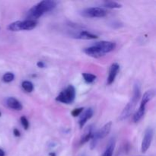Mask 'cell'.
<instances>
[{
	"instance_id": "30bf717a",
	"label": "cell",
	"mask_w": 156,
	"mask_h": 156,
	"mask_svg": "<svg viewBox=\"0 0 156 156\" xmlns=\"http://www.w3.org/2000/svg\"><path fill=\"white\" fill-rule=\"evenodd\" d=\"M119 70H120V66L117 63H113L111 65V68H110L109 71V76H108V81H107V83L108 85H111L113 82L115 80V78L117 76V73H118Z\"/></svg>"
},
{
	"instance_id": "603a6c76",
	"label": "cell",
	"mask_w": 156,
	"mask_h": 156,
	"mask_svg": "<svg viewBox=\"0 0 156 156\" xmlns=\"http://www.w3.org/2000/svg\"><path fill=\"white\" fill-rule=\"evenodd\" d=\"M83 110H84L83 108H76V109L73 110V111H72V115L75 117H78V116H79L81 114H82V112L83 111Z\"/></svg>"
},
{
	"instance_id": "4316f807",
	"label": "cell",
	"mask_w": 156,
	"mask_h": 156,
	"mask_svg": "<svg viewBox=\"0 0 156 156\" xmlns=\"http://www.w3.org/2000/svg\"><path fill=\"white\" fill-rule=\"evenodd\" d=\"M50 156H56V155H55V153H50Z\"/></svg>"
},
{
	"instance_id": "5b68a950",
	"label": "cell",
	"mask_w": 156,
	"mask_h": 156,
	"mask_svg": "<svg viewBox=\"0 0 156 156\" xmlns=\"http://www.w3.org/2000/svg\"><path fill=\"white\" fill-rule=\"evenodd\" d=\"M107 11L100 7L88 8L82 11V15L87 18H103L107 15Z\"/></svg>"
},
{
	"instance_id": "4fadbf2b",
	"label": "cell",
	"mask_w": 156,
	"mask_h": 156,
	"mask_svg": "<svg viewBox=\"0 0 156 156\" xmlns=\"http://www.w3.org/2000/svg\"><path fill=\"white\" fill-rule=\"evenodd\" d=\"M37 21L36 20H29L21 21V30H30L36 27Z\"/></svg>"
},
{
	"instance_id": "44dd1931",
	"label": "cell",
	"mask_w": 156,
	"mask_h": 156,
	"mask_svg": "<svg viewBox=\"0 0 156 156\" xmlns=\"http://www.w3.org/2000/svg\"><path fill=\"white\" fill-rule=\"evenodd\" d=\"M15 79V75L12 73H7L3 76L2 79L6 83H9V82H12Z\"/></svg>"
},
{
	"instance_id": "ffe728a7",
	"label": "cell",
	"mask_w": 156,
	"mask_h": 156,
	"mask_svg": "<svg viewBox=\"0 0 156 156\" xmlns=\"http://www.w3.org/2000/svg\"><path fill=\"white\" fill-rule=\"evenodd\" d=\"M82 76L84 78V80L87 82V83H92L93 82L96 80L97 77L94 75L91 74V73H82Z\"/></svg>"
},
{
	"instance_id": "8fae6325",
	"label": "cell",
	"mask_w": 156,
	"mask_h": 156,
	"mask_svg": "<svg viewBox=\"0 0 156 156\" xmlns=\"http://www.w3.org/2000/svg\"><path fill=\"white\" fill-rule=\"evenodd\" d=\"M84 52H85V53H86L87 55H88V56H92V57L94 58H99L105 56V55L101 53V51L99 50L98 47H96L95 45L87 47V48H85V50H84Z\"/></svg>"
},
{
	"instance_id": "d6986e66",
	"label": "cell",
	"mask_w": 156,
	"mask_h": 156,
	"mask_svg": "<svg viewBox=\"0 0 156 156\" xmlns=\"http://www.w3.org/2000/svg\"><path fill=\"white\" fill-rule=\"evenodd\" d=\"M23 89L26 91V92H31L34 90V85L30 81H24L21 84Z\"/></svg>"
},
{
	"instance_id": "7c38bea8",
	"label": "cell",
	"mask_w": 156,
	"mask_h": 156,
	"mask_svg": "<svg viewBox=\"0 0 156 156\" xmlns=\"http://www.w3.org/2000/svg\"><path fill=\"white\" fill-rule=\"evenodd\" d=\"M93 114H94V111H93L92 108H88V109L84 111V113L82 114L79 121V124L80 128H82L85 126L86 122L92 117Z\"/></svg>"
},
{
	"instance_id": "277c9868",
	"label": "cell",
	"mask_w": 156,
	"mask_h": 156,
	"mask_svg": "<svg viewBox=\"0 0 156 156\" xmlns=\"http://www.w3.org/2000/svg\"><path fill=\"white\" fill-rule=\"evenodd\" d=\"M76 98V89L73 85H69L56 98V101L63 104H71Z\"/></svg>"
},
{
	"instance_id": "e0dca14e",
	"label": "cell",
	"mask_w": 156,
	"mask_h": 156,
	"mask_svg": "<svg viewBox=\"0 0 156 156\" xmlns=\"http://www.w3.org/2000/svg\"><path fill=\"white\" fill-rule=\"evenodd\" d=\"M21 21H17L11 23L7 27V29L11 31H20L21 30Z\"/></svg>"
},
{
	"instance_id": "7a4b0ae2",
	"label": "cell",
	"mask_w": 156,
	"mask_h": 156,
	"mask_svg": "<svg viewBox=\"0 0 156 156\" xmlns=\"http://www.w3.org/2000/svg\"><path fill=\"white\" fill-rule=\"evenodd\" d=\"M140 96H141V87L140 84L136 83L133 88V94L132 98L128 102V104L122 111L121 114L120 115V120H125L130 116L140 100Z\"/></svg>"
},
{
	"instance_id": "d4e9b609",
	"label": "cell",
	"mask_w": 156,
	"mask_h": 156,
	"mask_svg": "<svg viewBox=\"0 0 156 156\" xmlns=\"http://www.w3.org/2000/svg\"><path fill=\"white\" fill-rule=\"evenodd\" d=\"M37 66L39 68H44V67H45V64H44V62H43V61H39V62H37Z\"/></svg>"
},
{
	"instance_id": "ac0fdd59",
	"label": "cell",
	"mask_w": 156,
	"mask_h": 156,
	"mask_svg": "<svg viewBox=\"0 0 156 156\" xmlns=\"http://www.w3.org/2000/svg\"><path fill=\"white\" fill-rule=\"evenodd\" d=\"M104 6L106 8H108V9H120V8L122 7V5L120 3L113 1L105 2H104Z\"/></svg>"
},
{
	"instance_id": "83f0119b",
	"label": "cell",
	"mask_w": 156,
	"mask_h": 156,
	"mask_svg": "<svg viewBox=\"0 0 156 156\" xmlns=\"http://www.w3.org/2000/svg\"><path fill=\"white\" fill-rule=\"evenodd\" d=\"M1 115H2V114H1V112H0V117H1Z\"/></svg>"
},
{
	"instance_id": "cb8c5ba5",
	"label": "cell",
	"mask_w": 156,
	"mask_h": 156,
	"mask_svg": "<svg viewBox=\"0 0 156 156\" xmlns=\"http://www.w3.org/2000/svg\"><path fill=\"white\" fill-rule=\"evenodd\" d=\"M13 133H14V135H15V136H16V137L21 136V133H20V131L18 130V129H14Z\"/></svg>"
},
{
	"instance_id": "ba28073f",
	"label": "cell",
	"mask_w": 156,
	"mask_h": 156,
	"mask_svg": "<svg viewBox=\"0 0 156 156\" xmlns=\"http://www.w3.org/2000/svg\"><path fill=\"white\" fill-rule=\"evenodd\" d=\"M111 127H112V122L110 121L107 123L105 125H104V126H102L98 131L94 133V134H95V136L98 140L105 139L111 132Z\"/></svg>"
},
{
	"instance_id": "9a60e30c",
	"label": "cell",
	"mask_w": 156,
	"mask_h": 156,
	"mask_svg": "<svg viewBox=\"0 0 156 156\" xmlns=\"http://www.w3.org/2000/svg\"><path fill=\"white\" fill-rule=\"evenodd\" d=\"M76 37L78 38V39L82 40H94L97 39L98 37L97 35L90 33L88 30H81L80 32L77 34Z\"/></svg>"
},
{
	"instance_id": "52a82bcc",
	"label": "cell",
	"mask_w": 156,
	"mask_h": 156,
	"mask_svg": "<svg viewBox=\"0 0 156 156\" xmlns=\"http://www.w3.org/2000/svg\"><path fill=\"white\" fill-rule=\"evenodd\" d=\"M94 45H95L96 47H98L99 50L101 51V53H103L104 55L113 51V50L116 48L115 43L111 42V41H100V42L96 43Z\"/></svg>"
},
{
	"instance_id": "9c48e42d",
	"label": "cell",
	"mask_w": 156,
	"mask_h": 156,
	"mask_svg": "<svg viewBox=\"0 0 156 156\" xmlns=\"http://www.w3.org/2000/svg\"><path fill=\"white\" fill-rule=\"evenodd\" d=\"M94 126L93 125H90L84 132L83 135L82 136L80 139V145H84L86 143H88L89 140H91V137H92L93 134H94Z\"/></svg>"
},
{
	"instance_id": "8992f818",
	"label": "cell",
	"mask_w": 156,
	"mask_h": 156,
	"mask_svg": "<svg viewBox=\"0 0 156 156\" xmlns=\"http://www.w3.org/2000/svg\"><path fill=\"white\" fill-rule=\"evenodd\" d=\"M153 136L154 132L153 129L151 127H149L146 130L144 134V137H143V142H142V146H141V151L143 153H145L148 151L152 143V140H153Z\"/></svg>"
},
{
	"instance_id": "6da1fadb",
	"label": "cell",
	"mask_w": 156,
	"mask_h": 156,
	"mask_svg": "<svg viewBox=\"0 0 156 156\" xmlns=\"http://www.w3.org/2000/svg\"><path fill=\"white\" fill-rule=\"evenodd\" d=\"M56 6V2L52 0H44L40 2L27 12V19L28 18L29 20L37 19L47 12L53 10Z\"/></svg>"
},
{
	"instance_id": "5bb4252c",
	"label": "cell",
	"mask_w": 156,
	"mask_h": 156,
	"mask_svg": "<svg viewBox=\"0 0 156 156\" xmlns=\"http://www.w3.org/2000/svg\"><path fill=\"white\" fill-rule=\"evenodd\" d=\"M6 104L9 108H12L16 111H21L22 109V105L20 103L19 101L13 97H10L6 100Z\"/></svg>"
},
{
	"instance_id": "484cf974",
	"label": "cell",
	"mask_w": 156,
	"mask_h": 156,
	"mask_svg": "<svg viewBox=\"0 0 156 156\" xmlns=\"http://www.w3.org/2000/svg\"><path fill=\"white\" fill-rule=\"evenodd\" d=\"M0 156H5V152L2 149H0Z\"/></svg>"
},
{
	"instance_id": "2e32d148",
	"label": "cell",
	"mask_w": 156,
	"mask_h": 156,
	"mask_svg": "<svg viewBox=\"0 0 156 156\" xmlns=\"http://www.w3.org/2000/svg\"><path fill=\"white\" fill-rule=\"evenodd\" d=\"M114 147H115V142L111 140V141H110V143H108V146H107L106 149H105L102 156H113Z\"/></svg>"
},
{
	"instance_id": "7402d4cb",
	"label": "cell",
	"mask_w": 156,
	"mask_h": 156,
	"mask_svg": "<svg viewBox=\"0 0 156 156\" xmlns=\"http://www.w3.org/2000/svg\"><path fill=\"white\" fill-rule=\"evenodd\" d=\"M21 125H22L23 127L24 128V129H25V130L28 129L29 122H28V120H27V119L24 116H22V117H21Z\"/></svg>"
},
{
	"instance_id": "3957f363",
	"label": "cell",
	"mask_w": 156,
	"mask_h": 156,
	"mask_svg": "<svg viewBox=\"0 0 156 156\" xmlns=\"http://www.w3.org/2000/svg\"><path fill=\"white\" fill-rule=\"evenodd\" d=\"M155 97V91L154 90H149L146 91L143 96L141 104H140V108L136 111L135 114L133 115V121L137 123L143 118L146 111V107L148 102L150 101L153 98Z\"/></svg>"
}]
</instances>
